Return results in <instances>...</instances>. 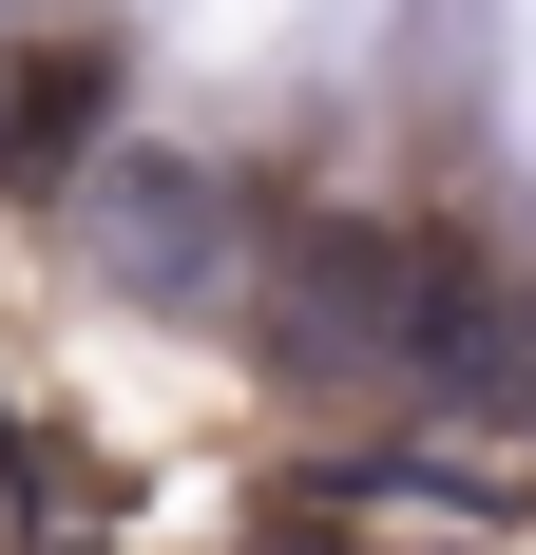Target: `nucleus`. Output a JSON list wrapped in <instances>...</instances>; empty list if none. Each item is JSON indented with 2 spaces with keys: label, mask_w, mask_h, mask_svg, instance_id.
Masks as SVG:
<instances>
[{
  "label": "nucleus",
  "mask_w": 536,
  "mask_h": 555,
  "mask_svg": "<svg viewBox=\"0 0 536 555\" xmlns=\"http://www.w3.org/2000/svg\"><path fill=\"white\" fill-rule=\"evenodd\" d=\"M58 230H77V269L135 287V307H173V326H230L268 269V230H288V192L230 154H192V134H97V154L58 172Z\"/></svg>",
  "instance_id": "1"
},
{
  "label": "nucleus",
  "mask_w": 536,
  "mask_h": 555,
  "mask_svg": "<svg viewBox=\"0 0 536 555\" xmlns=\"http://www.w3.org/2000/svg\"><path fill=\"white\" fill-rule=\"evenodd\" d=\"M115 134V39L97 20H58V39H0V192L58 211V172Z\"/></svg>",
  "instance_id": "2"
}]
</instances>
